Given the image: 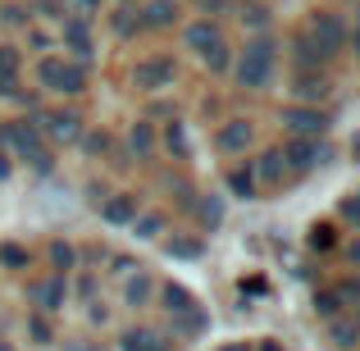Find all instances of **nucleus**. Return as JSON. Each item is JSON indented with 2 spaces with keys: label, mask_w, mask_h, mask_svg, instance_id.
<instances>
[{
  "label": "nucleus",
  "mask_w": 360,
  "mask_h": 351,
  "mask_svg": "<svg viewBox=\"0 0 360 351\" xmlns=\"http://www.w3.org/2000/svg\"><path fill=\"white\" fill-rule=\"evenodd\" d=\"M310 246H315V251H328V246H333V229H328V224H315V229H310Z\"/></svg>",
  "instance_id": "obj_26"
},
{
  "label": "nucleus",
  "mask_w": 360,
  "mask_h": 351,
  "mask_svg": "<svg viewBox=\"0 0 360 351\" xmlns=\"http://www.w3.org/2000/svg\"><path fill=\"white\" fill-rule=\"evenodd\" d=\"M123 351H169V338H160L155 328H128L123 333Z\"/></svg>",
  "instance_id": "obj_10"
},
{
  "label": "nucleus",
  "mask_w": 360,
  "mask_h": 351,
  "mask_svg": "<svg viewBox=\"0 0 360 351\" xmlns=\"http://www.w3.org/2000/svg\"><path fill=\"white\" fill-rule=\"evenodd\" d=\"M169 251H174V255H196L201 246H196V242H169Z\"/></svg>",
  "instance_id": "obj_33"
},
{
  "label": "nucleus",
  "mask_w": 360,
  "mask_h": 351,
  "mask_svg": "<svg viewBox=\"0 0 360 351\" xmlns=\"http://www.w3.org/2000/svg\"><path fill=\"white\" fill-rule=\"evenodd\" d=\"M27 333H32V338H37V343H41V347L51 343V324H46L41 315H27Z\"/></svg>",
  "instance_id": "obj_28"
},
{
  "label": "nucleus",
  "mask_w": 360,
  "mask_h": 351,
  "mask_svg": "<svg viewBox=\"0 0 360 351\" xmlns=\"http://www.w3.org/2000/svg\"><path fill=\"white\" fill-rule=\"evenodd\" d=\"M64 46H69L78 60H91V27H87V18H64Z\"/></svg>",
  "instance_id": "obj_8"
},
{
  "label": "nucleus",
  "mask_w": 360,
  "mask_h": 351,
  "mask_svg": "<svg viewBox=\"0 0 360 351\" xmlns=\"http://www.w3.org/2000/svg\"><path fill=\"white\" fill-rule=\"evenodd\" d=\"M132 151H137V155H150V151H155V132H150V123H137V128H132Z\"/></svg>",
  "instance_id": "obj_19"
},
{
  "label": "nucleus",
  "mask_w": 360,
  "mask_h": 351,
  "mask_svg": "<svg viewBox=\"0 0 360 351\" xmlns=\"http://www.w3.org/2000/svg\"><path fill=\"white\" fill-rule=\"evenodd\" d=\"M260 178H264V183H278V178H283V155H278V151H269V155L260 160Z\"/></svg>",
  "instance_id": "obj_20"
},
{
  "label": "nucleus",
  "mask_w": 360,
  "mask_h": 351,
  "mask_svg": "<svg viewBox=\"0 0 360 351\" xmlns=\"http://www.w3.org/2000/svg\"><path fill=\"white\" fill-rule=\"evenodd\" d=\"M23 18H27V9H14V5L5 9V23H23Z\"/></svg>",
  "instance_id": "obj_34"
},
{
  "label": "nucleus",
  "mask_w": 360,
  "mask_h": 351,
  "mask_svg": "<svg viewBox=\"0 0 360 351\" xmlns=\"http://www.w3.org/2000/svg\"><path fill=\"white\" fill-rule=\"evenodd\" d=\"M132 82H137L141 91H160V87H169L174 82V60H141L137 69H132Z\"/></svg>",
  "instance_id": "obj_7"
},
{
  "label": "nucleus",
  "mask_w": 360,
  "mask_h": 351,
  "mask_svg": "<svg viewBox=\"0 0 360 351\" xmlns=\"http://www.w3.org/2000/svg\"><path fill=\"white\" fill-rule=\"evenodd\" d=\"M297 96H301V101H324V96H328V78L301 73V78H297Z\"/></svg>",
  "instance_id": "obj_14"
},
{
  "label": "nucleus",
  "mask_w": 360,
  "mask_h": 351,
  "mask_svg": "<svg viewBox=\"0 0 360 351\" xmlns=\"http://www.w3.org/2000/svg\"><path fill=\"white\" fill-rule=\"evenodd\" d=\"M274 73V42L269 37H255L251 46H246L242 64H238V82L242 87H264Z\"/></svg>",
  "instance_id": "obj_3"
},
{
  "label": "nucleus",
  "mask_w": 360,
  "mask_h": 351,
  "mask_svg": "<svg viewBox=\"0 0 360 351\" xmlns=\"http://www.w3.org/2000/svg\"><path fill=\"white\" fill-rule=\"evenodd\" d=\"M0 264L23 269V264H27V251H23V246H14V242H5V246H0Z\"/></svg>",
  "instance_id": "obj_22"
},
{
  "label": "nucleus",
  "mask_w": 360,
  "mask_h": 351,
  "mask_svg": "<svg viewBox=\"0 0 360 351\" xmlns=\"http://www.w3.org/2000/svg\"><path fill=\"white\" fill-rule=\"evenodd\" d=\"M132 224H137V237H160V229H165L160 215H141V219H132Z\"/></svg>",
  "instance_id": "obj_24"
},
{
  "label": "nucleus",
  "mask_w": 360,
  "mask_h": 351,
  "mask_svg": "<svg viewBox=\"0 0 360 351\" xmlns=\"http://www.w3.org/2000/svg\"><path fill=\"white\" fill-rule=\"evenodd\" d=\"M51 260H55V269H69L73 264V246L69 242H51Z\"/></svg>",
  "instance_id": "obj_25"
},
{
  "label": "nucleus",
  "mask_w": 360,
  "mask_h": 351,
  "mask_svg": "<svg viewBox=\"0 0 360 351\" xmlns=\"http://www.w3.org/2000/svg\"><path fill=\"white\" fill-rule=\"evenodd\" d=\"M229 187H233V196H242V201H251V196H255V174H251V169H229Z\"/></svg>",
  "instance_id": "obj_16"
},
{
  "label": "nucleus",
  "mask_w": 360,
  "mask_h": 351,
  "mask_svg": "<svg viewBox=\"0 0 360 351\" xmlns=\"http://www.w3.org/2000/svg\"><path fill=\"white\" fill-rule=\"evenodd\" d=\"M333 343L338 347H356L360 343V324L356 319H333Z\"/></svg>",
  "instance_id": "obj_18"
},
{
  "label": "nucleus",
  "mask_w": 360,
  "mask_h": 351,
  "mask_svg": "<svg viewBox=\"0 0 360 351\" xmlns=\"http://www.w3.org/2000/svg\"><path fill=\"white\" fill-rule=\"evenodd\" d=\"M260 351H283V347L274 343V338H264V343H260Z\"/></svg>",
  "instance_id": "obj_36"
},
{
  "label": "nucleus",
  "mask_w": 360,
  "mask_h": 351,
  "mask_svg": "<svg viewBox=\"0 0 360 351\" xmlns=\"http://www.w3.org/2000/svg\"><path fill=\"white\" fill-rule=\"evenodd\" d=\"M174 18H178V5H174V0H150L141 23H146V27H169Z\"/></svg>",
  "instance_id": "obj_13"
},
{
  "label": "nucleus",
  "mask_w": 360,
  "mask_h": 351,
  "mask_svg": "<svg viewBox=\"0 0 360 351\" xmlns=\"http://www.w3.org/2000/svg\"><path fill=\"white\" fill-rule=\"evenodd\" d=\"M41 128H46V137H55V141H78L82 137V119L78 115H46Z\"/></svg>",
  "instance_id": "obj_9"
},
{
  "label": "nucleus",
  "mask_w": 360,
  "mask_h": 351,
  "mask_svg": "<svg viewBox=\"0 0 360 351\" xmlns=\"http://www.w3.org/2000/svg\"><path fill=\"white\" fill-rule=\"evenodd\" d=\"M187 46H192V51L201 55V60L210 64L214 73H224V69H229V46H224V32L210 23V18H201V23H192V27H187Z\"/></svg>",
  "instance_id": "obj_2"
},
{
  "label": "nucleus",
  "mask_w": 360,
  "mask_h": 351,
  "mask_svg": "<svg viewBox=\"0 0 360 351\" xmlns=\"http://www.w3.org/2000/svg\"><path fill=\"white\" fill-rule=\"evenodd\" d=\"M356 55H360V14H356Z\"/></svg>",
  "instance_id": "obj_39"
},
{
  "label": "nucleus",
  "mask_w": 360,
  "mask_h": 351,
  "mask_svg": "<svg viewBox=\"0 0 360 351\" xmlns=\"http://www.w3.org/2000/svg\"><path fill=\"white\" fill-rule=\"evenodd\" d=\"M246 141H251V128H246V123H242V119H233V123H229V128H224V132H219V146H224V151H242V146H246Z\"/></svg>",
  "instance_id": "obj_15"
},
{
  "label": "nucleus",
  "mask_w": 360,
  "mask_h": 351,
  "mask_svg": "<svg viewBox=\"0 0 360 351\" xmlns=\"http://www.w3.org/2000/svg\"><path fill=\"white\" fill-rule=\"evenodd\" d=\"M101 215H105L110 224H128V219H137V196H132V192L110 196V201L101 205Z\"/></svg>",
  "instance_id": "obj_12"
},
{
  "label": "nucleus",
  "mask_w": 360,
  "mask_h": 351,
  "mask_svg": "<svg viewBox=\"0 0 360 351\" xmlns=\"http://www.w3.org/2000/svg\"><path fill=\"white\" fill-rule=\"evenodd\" d=\"M37 78H41V87L64 91V96H78V91L87 87V73H82V64H78V60H64V55H46V60L37 64Z\"/></svg>",
  "instance_id": "obj_1"
},
{
  "label": "nucleus",
  "mask_w": 360,
  "mask_h": 351,
  "mask_svg": "<svg viewBox=\"0 0 360 351\" xmlns=\"http://www.w3.org/2000/svg\"><path fill=\"white\" fill-rule=\"evenodd\" d=\"M283 123H288L297 137H324L328 115H324V110H315V106H292L288 115H283Z\"/></svg>",
  "instance_id": "obj_6"
},
{
  "label": "nucleus",
  "mask_w": 360,
  "mask_h": 351,
  "mask_svg": "<svg viewBox=\"0 0 360 351\" xmlns=\"http://www.w3.org/2000/svg\"><path fill=\"white\" fill-rule=\"evenodd\" d=\"M14 69H18V51L14 46H0V78H14Z\"/></svg>",
  "instance_id": "obj_27"
},
{
  "label": "nucleus",
  "mask_w": 360,
  "mask_h": 351,
  "mask_svg": "<svg viewBox=\"0 0 360 351\" xmlns=\"http://www.w3.org/2000/svg\"><path fill=\"white\" fill-rule=\"evenodd\" d=\"M347 255H352V264H360V237H356L352 246H347Z\"/></svg>",
  "instance_id": "obj_35"
},
{
  "label": "nucleus",
  "mask_w": 360,
  "mask_h": 351,
  "mask_svg": "<svg viewBox=\"0 0 360 351\" xmlns=\"http://www.w3.org/2000/svg\"><path fill=\"white\" fill-rule=\"evenodd\" d=\"M32 297L41 301V310H60V301H64V279H51V283H41V288H37Z\"/></svg>",
  "instance_id": "obj_17"
},
{
  "label": "nucleus",
  "mask_w": 360,
  "mask_h": 351,
  "mask_svg": "<svg viewBox=\"0 0 360 351\" xmlns=\"http://www.w3.org/2000/svg\"><path fill=\"white\" fill-rule=\"evenodd\" d=\"M219 219H224V205L219 201H201V224H210V229H214Z\"/></svg>",
  "instance_id": "obj_30"
},
{
  "label": "nucleus",
  "mask_w": 360,
  "mask_h": 351,
  "mask_svg": "<svg viewBox=\"0 0 360 351\" xmlns=\"http://www.w3.org/2000/svg\"><path fill=\"white\" fill-rule=\"evenodd\" d=\"M160 297H165V310H169V315H178V319L196 315V297H192L187 288H178V283H169V288L160 292Z\"/></svg>",
  "instance_id": "obj_11"
},
{
  "label": "nucleus",
  "mask_w": 360,
  "mask_h": 351,
  "mask_svg": "<svg viewBox=\"0 0 360 351\" xmlns=\"http://www.w3.org/2000/svg\"><path fill=\"white\" fill-rule=\"evenodd\" d=\"M338 292V301H342V306H352V301H360V279H347L342 288H333Z\"/></svg>",
  "instance_id": "obj_29"
},
{
  "label": "nucleus",
  "mask_w": 360,
  "mask_h": 351,
  "mask_svg": "<svg viewBox=\"0 0 360 351\" xmlns=\"http://www.w3.org/2000/svg\"><path fill=\"white\" fill-rule=\"evenodd\" d=\"M283 160H288L292 169H301V174H310V169H319V165H328V141L324 137H297V141H288V151H278Z\"/></svg>",
  "instance_id": "obj_4"
},
{
  "label": "nucleus",
  "mask_w": 360,
  "mask_h": 351,
  "mask_svg": "<svg viewBox=\"0 0 360 351\" xmlns=\"http://www.w3.org/2000/svg\"><path fill=\"white\" fill-rule=\"evenodd\" d=\"M342 42H347V32H342V23H338L333 14H315L310 18V46H315L324 60L342 51Z\"/></svg>",
  "instance_id": "obj_5"
},
{
  "label": "nucleus",
  "mask_w": 360,
  "mask_h": 351,
  "mask_svg": "<svg viewBox=\"0 0 360 351\" xmlns=\"http://www.w3.org/2000/svg\"><path fill=\"white\" fill-rule=\"evenodd\" d=\"M315 310L324 319H338V310H342V301H338V292H315Z\"/></svg>",
  "instance_id": "obj_21"
},
{
  "label": "nucleus",
  "mask_w": 360,
  "mask_h": 351,
  "mask_svg": "<svg viewBox=\"0 0 360 351\" xmlns=\"http://www.w3.org/2000/svg\"><path fill=\"white\" fill-rule=\"evenodd\" d=\"M146 297H150V279H146V274H137V279L128 283V301H132V306H141Z\"/></svg>",
  "instance_id": "obj_23"
},
{
  "label": "nucleus",
  "mask_w": 360,
  "mask_h": 351,
  "mask_svg": "<svg viewBox=\"0 0 360 351\" xmlns=\"http://www.w3.org/2000/svg\"><path fill=\"white\" fill-rule=\"evenodd\" d=\"M165 137H169V146H178V151H187V137H183V128H178V123H174V128H169V132H165Z\"/></svg>",
  "instance_id": "obj_32"
},
{
  "label": "nucleus",
  "mask_w": 360,
  "mask_h": 351,
  "mask_svg": "<svg viewBox=\"0 0 360 351\" xmlns=\"http://www.w3.org/2000/svg\"><path fill=\"white\" fill-rule=\"evenodd\" d=\"M0 178H9V155H0Z\"/></svg>",
  "instance_id": "obj_37"
},
{
  "label": "nucleus",
  "mask_w": 360,
  "mask_h": 351,
  "mask_svg": "<svg viewBox=\"0 0 360 351\" xmlns=\"http://www.w3.org/2000/svg\"><path fill=\"white\" fill-rule=\"evenodd\" d=\"M297 60H301V64H315V60H324V55H319L315 46H310L306 37H301V42H297Z\"/></svg>",
  "instance_id": "obj_31"
},
{
  "label": "nucleus",
  "mask_w": 360,
  "mask_h": 351,
  "mask_svg": "<svg viewBox=\"0 0 360 351\" xmlns=\"http://www.w3.org/2000/svg\"><path fill=\"white\" fill-rule=\"evenodd\" d=\"M224 351H251V347H246V343H233V347H224Z\"/></svg>",
  "instance_id": "obj_38"
}]
</instances>
